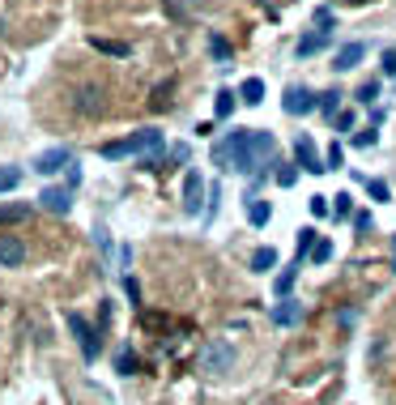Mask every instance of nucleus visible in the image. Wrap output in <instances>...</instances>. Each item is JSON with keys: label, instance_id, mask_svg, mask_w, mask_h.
<instances>
[{"label": "nucleus", "instance_id": "a211bd4d", "mask_svg": "<svg viewBox=\"0 0 396 405\" xmlns=\"http://www.w3.org/2000/svg\"><path fill=\"white\" fill-rule=\"evenodd\" d=\"M324 43H328V34H324V30H315V34L299 39V47H294V56H299V60H307V56H315V52H320Z\"/></svg>", "mask_w": 396, "mask_h": 405}, {"label": "nucleus", "instance_id": "412c9836", "mask_svg": "<svg viewBox=\"0 0 396 405\" xmlns=\"http://www.w3.org/2000/svg\"><path fill=\"white\" fill-rule=\"evenodd\" d=\"M90 47L94 52H107V56H128L132 52L128 43H116V39H90Z\"/></svg>", "mask_w": 396, "mask_h": 405}, {"label": "nucleus", "instance_id": "a878e982", "mask_svg": "<svg viewBox=\"0 0 396 405\" xmlns=\"http://www.w3.org/2000/svg\"><path fill=\"white\" fill-rule=\"evenodd\" d=\"M324 167H328V171H336V167H346V149L336 145V141L328 145V154H324Z\"/></svg>", "mask_w": 396, "mask_h": 405}, {"label": "nucleus", "instance_id": "72a5a7b5", "mask_svg": "<svg viewBox=\"0 0 396 405\" xmlns=\"http://www.w3.org/2000/svg\"><path fill=\"white\" fill-rule=\"evenodd\" d=\"M367 192H371L375 200H388V184H383V179H367Z\"/></svg>", "mask_w": 396, "mask_h": 405}, {"label": "nucleus", "instance_id": "f8f14e48", "mask_svg": "<svg viewBox=\"0 0 396 405\" xmlns=\"http://www.w3.org/2000/svg\"><path fill=\"white\" fill-rule=\"evenodd\" d=\"M43 205L51 210V214H69L73 210V196H69V188H43Z\"/></svg>", "mask_w": 396, "mask_h": 405}, {"label": "nucleus", "instance_id": "f3484780", "mask_svg": "<svg viewBox=\"0 0 396 405\" xmlns=\"http://www.w3.org/2000/svg\"><path fill=\"white\" fill-rule=\"evenodd\" d=\"M34 210H30V200H18V205H0V226H9V222H26Z\"/></svg>", "mask_w": 396, "mask_h": 405}, {"label": "nucleus", "instance_id": "58836bf2", "mask_svg": "<svg viewBox=\"0 0 396 405\" xmlns=\"http://www.w3.org/2000/svg\"><path fill=\"white\" fill-rule=\"evenodd\" d=\"M392 269H396V239H392Z\"/></svg>", "mask_w": 396, "mask_h": 405}, {"label": "nucleus", "instance_id": "c9c22d12", "mask_svg": "<svg viewBox=\"0 0 396 405\" xmlns=\"http://www.w3.org/2000/svg\"><path fill=\"white\" fill-rule=\"evenodd\" d=\"M277 184L290 188V184H294V167H281V171H277Z\"/></svg>", "mask_w": 396, "mask_h": 405}, {"label": "nucleus", "instance_id": "cd10ccee", "mask_svg": "<svg viewBox=\"0 0 396 405\" xmlns=\"http://www.w3.org/2000/svg\"><path fill=\"white\" fill-rule=\"evenodd\" d=\"M311 261H315V265H328V261H332V243H328V239H320V243H315Z\"/></svg>", "mask_w": 396, "mask_h": 405}, {"label": "nucleus", "instance_id": "4c0bfd02", "mask_svg": "<svg viewBox=\"0 0 396 405\" xmlns=\"http://www.w3.org/2000/svg\"><path fill=\"white\" fill-rule=\"evenodd\" d=\"M354 231H371V214H354Z\"/></svg>", "mask_w": 396, "mask_h": 405}, {"label": "nucleus", "instance_id": "9b49d317", "mask_svg": "<svg viewBox=\"0 0 396 405\" xmlns=\"http://www.w3.org/2000/svg\"><path fill=\"white\" fill-rule=\"evenodd\" d=\"M294 154H299V163H303V171H311V175H320V171H328V167H324V158H320V149H315V141H311V137H299V145H294Z\"/></svg>", "mask_w": 396, "mask_h": 405}, {"label": "nucleus", "instance_id": "b1692460", "mask_svg": "<svg viewBox=\"0 0 396 405\" xmlns=\"http://www.w3.org/2000/svg\"><path fill=\"white\" fill-rule=\"evenodd\" d=\"M336 107H341V94H336V90H328V94H320V111H324L328 120H336Z\"/></svg>", "mask_w": 396, "mask_h": 405}, {"label": "nucleus", "instance_id": "6ab92c4d", "mask_svg": "<svg viewBox=\"0 0 396 405\" xmlns=\"http://www.w3.org/2000/svg\"><path fill=\"white\" fill-rule=\"evenodd\" d=\"M315 243H320V231H315V226H303V231H299V256H294L299 265H303V261L311 256V252H315Z\"/></svg>", "mask_w": 396, "mask_h": 405}, {"label": "nucleus", "instance_id": "7ed1b4c3", "mask_svg": "<svg viewBox=\"0 0 396 405\" xmlns=\"http://www.w3.org/2000/svg\"><path fill=\"white\" fill-rule=\"evenodd\" d=\"M231 367H235V345H231V341L213 337V341H205V345H200V371L221 376V371H231Z\"/></svg>", "mask_w": 396, "mask_h": 405}, {"label": "nucleus", "instance_id": "7c9ffc66", "mask_svg": "<svg viewBox=\"0 0 396 405\" xmlns=\"http://www.w3.org/2000/svg\"><path fill=\"white\" fill-rule=\"evenodd\" d=\"M332 128H336V132H350V128H354V111H336Z\"/></svg>", "mask_w": 396, "mask_h": 405}, {"label": "nucleus", "instance_id": "aec40b11", "mask_svg": "<svg viewBox=\"0 0 396 405\" xmlns=\"http://www.w3.org/2000/svg\"><path fill=\"white\" fill-rule=\"evenodd\" d=\"M252 269H256V273L277 269V247H256V252H252Z\"/></svg>", "mask_w": 396, "mask_h": 405}, {"label": "nucleus", "instance_id": "4be33fe9", "mask_svg": "<svg viewBox=\"0 0 396 405\" xmlns=\"http://www.w3.org/2000/svg\"><path fill=\"white\" fill-rule=\"evenodd\" d=\"M231 111H235V90H217V98H213V116L226 120Z\"/></svg>", "mask_w": 396, "mask_h": 405}, {"label": "nucleus", "instance_id": "6e6552de", "mask_svg": "<svg viewBox=\"0 0 396 405\" xmlns=\"http://www.w3.org/2000/svg\"><path fill=\"white\" fill-rule=\"evenodd\" d=\"M205 192H209L205 179H200L196 171H188V175H184V214H192V218L200 214V196H205Z\"/></svg>", "mask_w": 396, "mask_h": 405}, {"label": "nucleus", "instance_id": "2f4dec72", "mask_svg": "<svg viewBox=\"0 0 396 405\" xmlns=\"http://www.w3.org/2000/svg\"><path fill=\"white\" fill-rule=\"evenodd\" d=\"M379 98V81H367L362 90H358V103H375Z\"/></svg>", "mask_w": 396, "mask_h": 405}, {"label": "nucleus", "instance_id": "f704fd0d", "mask_svg": "<svg viewBox=\"0 0 396 405\" xmlns=\"http://www.w3.org/2000/svg\"><path fill=\"white\" fill-rule=\"evenodd\" d=\"M311 214H315V218L328 214V196H311Z\"/></svg>", "mask_w": 396, "mask_h": 405}, {"label": "nucleus", "instance_id": "0eeeda50", "mask_svg": "<svg viewBox=\"0 0 396 405\" xmlns=\"http://www.w3.org/2000/svg\"><path fill=\"white\" fill-rule=\"evenodd\" d=\"M26 265V243L18 235H0V269H22Z\"/></svg>", "mask_w": 396, "mask_h": 405}, {"label": "nucleus", "instance_id": "1a4fd4ad", "mask_svg": "<svg viewBox=\"0 0 396 405\" xmlns=\"http://www.w3.org/2000/svg\"><path fill=\"white\" fill-rule=\"evenodd\" d=\"M362 56H367V47H362V43H346V47H336L332 69H336V73H350V69L362 64Z\"/></svg>", "mask_w": 396, "mask_h": 405}, {"label": "nucleus", "instance_id": "39448f33", "mask_svg": "<svg viewBox=\"0 0 396 405\" xmlns=\"http://www.w3.org/2000/svg\"><path fill=\"white\" fill-rule=\"evenodd\" d=\"M64 167H73V149L69 145H51V149H43V154L30 163L34 175H55V171H64Z\"/></svg>", "mask_w": 396, "mask_h": 405}, {"label": "nucleus", "instance_id": "dca6fc26", "mask_svg": "<svg viewBox=\"0 0 396 405\" xmlns=\"http://www.w3.org/2000/svg\"><path fill=\"white\" fill-rule=\"evenodd\" d=\"M239 98H243L247 107H260V103H264V81H260V77H247V81L239 85Z\"/></svg>", "mask_w": 396, "mask_h": 405}, {"label": "nucleus", "instance_id": "2eb2a0df", "mask_svg": "<svg viewBox=\"0 0 396 405\" xmlns=\"http://www.w3.org/2000/svg\"><path fill=\"white\" fill-rule=\"evenodd\" d=\"M332 205H328V214L336 218V222H346V218H354V196L350 192H336V196H328Z\"/></svg>", "mask_w": 396, "mask_h": 405}, {"label": "nucleus", "instance_id": "4468645a", "mask_svg": "<svg viewBox=\"0 0 396 405\" xmlns=\"http://www.w3.org/2000/svg\"><path fill=\"white\" fill-rule=\"evenodd\" d=\"M299 269H303V265H299V261H294V265H290V269H281V273H277V277H273V290H277V294H281V298H290V290H294V282H299Z\"/></svg>", "mask_w": 396, "mask_h": 405}, {"label": "nucleus", "instance_id": "c756f323", "mask_svg": "<svg viewBox=\"0 0 396 405\" xmlns=\"http://www.w3.org/2000/svg\"><path fill=\"white\" fill-rule=\"evenodd\" d=\"M375 137H379V132H375V124H367L362 132H354V145H362V149H367V145H375Z\"/></svg>", "mask_w": 396, "mask_h": 405}, {"label": "nucleus", "instance_id": "5701e85b", "mask_svg": "<svg viewBox=\"0 0 396 405\" xmlns=\"http://www.w3.org/2000/svg\"><path fill=\"white\" fill-rule=\"evenodd\" d=\"M268 218H273V210L264 205V200H247V222L252 226H268Z\"/></svg>", "mask_w": 396, "mask_h": 405}, {"label": "nucleus", "instance_id": "423d86ee", "mask_svg": "<svg viewBox=\"0 0 396 405\" xmlns=\"http://www.w3.org/2000/svg\"><path fill=\"white\" fill-rule=\"evenodd\" d=\"M286 116H311V111H320V94H311V90H299V85H290L286 90Z\"/></svg>", "mask_w": 396, "mask_h": 405}, {"label": "nucleus", "instance_id": "473e14b6", "mask_svg": "<svg viewBox=\"0 0 396 405\" xmlns=\"http://www.w3.org/2000/svg\"><path fill=\"white\" fill-rule=\"evenodd\" d=\"M116 367H120L124 376H132V371H137V354H128V350H124L120 359H116Z\"/></svg>", "mask_w": 396, "mask_h": 405}, {"label": "nucleus", "instance_id": "bb28decb", "mask_svg": "<svg viewBox=\"0 0 396 405\" xmlns=\"http://www.w3.org/2000/svg\"><path fill=\"white\" fill-rule=\"evenodd\" d=\"M209 52H213L217 60H231V43H226L221 34H213V39H209Z\"/></svg>", "mask_w": 396, "mask_h": 405}, {"label": "nucleus", "instance_id": "9d476101", "mask_svg": "<svg viewBox=\"0 0 396 405\" xmlns=\"http://www.w3.org/2000/svg\"><path fill=\"white\" fill-rule=\"evenodd\" d=\"M268 320H273V324H281V329L299 324V320H303V303H299V298H281L277 308L268 312Z\"/></svg>", "mask_w": 396, "mask_h": 405}, {"label": "nucleus", "instance_id": "f03ea898", "mask_svg": "<svg viewBox=\"0 0 396 405\" xmlns=\"http://www.w3.org/2000/svg\"><path fill=\"white\" fill-rule=\"evenodd\" d=\"M162 149V132L158 128H141L128 141H111L102 145V158H128V154H158Z\"/></svg>", "mask_w": 396, "mask_h": 405}, {"label": "nucleus", "instance_id": "c85d7f7f", "mask_svg": "<svg viewBox=\"0 0 396 405\" xmlns=\"http://www.w3.org/2000/svg\"><path fill=\"white\" fill-rule=\"evenodd\" d=\"M379 64H383V73H388V77H396V47H383Z\"/></svg>", "mask_w": 396, "mask_h": 405}, {"label": "nucleus", "instance_id": "e433bc0d", "mask_svg": "<svg viewBox=\"0 0 396 405\" xmlns=\"http://www.w3.org/2000/svg\"><path fill=\"white\" fill-rule=\"evenodd\" d=\"M315 22H320V26H324V34H328V30H332V13H328V9H320V13H315Z\"/></svg>", "mask_w": 396, "mask_h": 405}, {"label": "nucleus", "instance_id": "f257e3e1", "mask_svg": "<svg viewBox=\"0 0 396 405\" xmlns=\"http://www.w3.org/2000/svg\"><path fill=\"white\" fill-rule=\"evenodd\" d=\"M226 158L235 163V171H239V175H252V171L260 167V154L252 149V128H235L226 141H217V145H213V163H226Z\"/></svg>", "mask_w": 396, "mask_h": 405}, {"label": "nucleus", "instance_id": "20e7f679", "mask_svg": "<svg viewBox=\"0 0 396 405\" xmlns=\"http://www.w3.org/2000/svg\"><path fill=\"white\" fill-rule=\"evenodd\" d=\"M64 320H69V329H73V337H77V345H81V359H86V363H98V350H102L98 329H94L81 312H69Z\"/></svg>", "mask_w": 396, "mask_h": 405}, {"label": "nucleus", "instance_id": "ddd939ff", "mask_svg": "<svg viewBox=\"0 0 396 405\" xmlns=\"http://www.w3.org/2000/svg\"><path fill=\"white\" fill-rule=\"evenodd\" d=\"M77 111H81V116H98V111H102V90L86 85V90L77 94Z\"/></svg>", "mask_w": 396, "mask_h": 405}, {"label": "nucleus", "instance_id": "393cba45", "mask_svg": "<svg viewBox=\"0 0 396 405\" xmlns=\"http://www.w3.org/2000/svg\"><path fill=\"white\" fill-rule=\"evenodd\" d=\"M22 184V171L18 167H0V192H13Z\"/></svg>", "mask_w": 396, "mask_h": 405}]
</instances>
